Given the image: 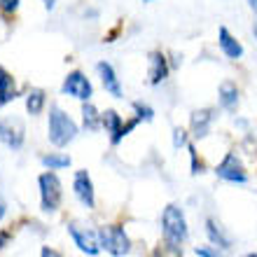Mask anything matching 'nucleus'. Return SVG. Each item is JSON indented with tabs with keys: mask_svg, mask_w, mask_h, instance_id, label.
I'll list each match as a JSON object with an SVG mask.
<instances>
[{
	"mask_svg": "<svg viewBox=\"0 0 257 257\" xmlns=\"http://www.w3.org/2000/svg\"><path fill=\"white\" fill-rule=\"evenodd\" d=\"M0 10L7 14H12L19 10V0H0Z\"/></svg>",
	"mask_w": 257,
	"mask_h": 257,
	"instance_id": "obj_21",
	"label": "nucleus"
},
{
	"mask_svg": "<svg viewBox=\"0 0 257 257\" xmlns=\"http://www.w3.org/2000/svg\"><path fill=\"white\" fill-rule=\"evenodd\" d=\"M206 231H208L210 243L215 245V248H217V245H220V248H229V238H227L222 231H220V227H217L213 220H208V222H206Z\"/></svg>",
	"mask_w": 257,
	"mask_h": 257,
	"instance_id": "obj_19",
	"label": "nucleus"
},
{
	"mask_svg": "<svg viewBox=\"0 0 257 257\" xmlns=\"http://www.w3.org/2000/svg\"><path fill=\"white\" fill-rule=\"evenodd\" d=\"M217 38H220V47H222V52L227 56H229V59H241V54H243V47H241V42L236 40V38H234V35L229 33V31H227V28H220V33H217Z\"/></svg>",
	"mask_w": 257,
	"mask_h": 257,
	"instance_id": "obj_10",
	"label": "nucleus"
},
{
	"mask_svg": "<svg viewBox=\"0 0 257 257\" xmlns=\"http://www.w3.org/2000/svg\"><path fill=\"white\" fill-rule=\"evenodd\" d=\"M42 108H45V94H42L40 89H35V91H31L26 96V110L31 115H40Z\"/></svg>",
	"mask_w": 257,
	"mask_h": 257,
	"instance_id": "obj_18",
	"label": "nucleus"
},
{
	"mask_svg": "<svg viewBox=\"0 0 257 257\" xmlns=\"http://www.w3.org/2000/svg\"><path fill=\"white\" fill-rule=\"evenodd\" d=\"M68 231H70V236H73L75 245H77L82 252H87V255H96V252L101 250L98 234L84 231V229H80V227H75V224H68Z\"/></svg>",
	"mask_w": 257,
	"mask_h": 257,
	"instance_id": "obj_7",
	"label": "nucleus"
},
{
	"mask_svg": "<svg viewBox=\"0 0 257 257\" xmlns=\"http://www.w3.org/2000/svg\"><path fill=\"white\" fill-rule=\"evenodd\" d=\"M210 122H213V110H196L192 115V126H194L196 136H206Z\"/></svg>",
	"mask_w": 257,
	"mask_h": 257,
	"instance_id": "obj_16",
	"label": "nucleus"
},
{
	"mask_svg": "<svg viewBox=\"0 0 257 257\" xmlns=\"http://www.w3.org/2000/svg\"><path fill=\"white\" fill-rule=\"evenodd\" d=\"M42 3H45L47 10H54V5H56V0H42Z\"/></svg>",
	"mask_w": 257,
	"mask_h": 257,
	"instance_id": "obj_27",
	"label": "nucleus"
},
{
	"mask_svg": "<svg viewBox=\"0 0 257 257\" xmlns=\"http://www.w3.org/2000/svg\"><path fill=\"white\" fill-rule=\"evenodd\" d=\"M136 112H138V117H141V119H152V110L150 108H145V105H141V103H136Z\"/></svg>",
	"mask_w": 257,
	"mask_h": 257,
	"instance_id": "obj_23",
	"label": "nucleus"
},
{
	"mask_svg": "<svg viewBox=\"0 0 257 257\" xmlns=\"http://www.w3.org/2000/svg\"><path fill=\"white\" fill-rule=\"evenodd\" d=\"M220 103H222V108L227 110H234L238 103V89L234 82H222L220 84Z\"/></svg>",
	"mask_w": 257,
	"mask_h": 257,
	"instance_id": "obj_14",
	"label": "nucleus"
},
{
	"mask_svg": "<svg viewBox=\"0 0 257 257\" xmlns=\"http://www.w3.org/2000/svg\"><path fill=\"white\" fill-rule=\"evenodd\" d=\"M73 190H75V196H77V199H80L87 208H94V206H96L94 185H91V178H89L87 171H77V173H75Z\"/></svg>",
	"mask_w": 257,
	"mask_h": 257,
	"instance_id": "obj_6",
	"label": "nucleus"
},
{
	"mask_svg": "<svg viewBox=\"0 0 257 257\" xmlns=\"http://www.w3.org/2000/svg\"><path fill=\"white\" fill-rule=\"evenodd\" d=\"M162 227H164V241L180 248V243L187 238V222H185L183 210L178 206H166L162 215Z\"/></svg>",
	"mask_w": 257,
	"mask_h": 257,
	"instance_id": "obj_2",
	"label": "nucleus"
},
{
	"mask_svg": "<svg viewBox=\"0 0 257 257\" xmlns=\"http://www.w3.org/2000/svg\"><path fill=\"white\" fill-rule=\"evenodd\" d=\"M47 134H49L52 145H56V148H66L68 143H73L75 136H77V124H75L73 119L59 108V105H54V108L49 110Z\"/></svg>",
	"mask_w": 257,
	"mask_h": 257,
	"instance_id": "obj_1",
	"label": "nucleus"
},
{
	"mask_svg": "<svg viewBox=\"0 0 257 257\" xmlns=\"http://www.w3.org/2000/svg\"><path fill=\"white\" fill-rule=\"evenodd\" d=\"M103 126H105V131L110 134V141H112V145H117L119 143V131H122V117L117 115L115 110H108L105 115H103Z\"/></svg>",
	"mask_w": 257,
	"mask_h": 257,
	"instance_id": "obj_13",
	"label": "nucleus"
},
{
	"mask_svg": "<svg viewBox=\"0 0 257 257\" xmlns=\"http://www.w3.org/2000/svg\"><path fill=\"white\" fill-rule=\"evenodd\" d=\"M5 243H7V231H3L0 234V248H5Z\"/></svg>",
	"mask_w": 257,
	"mask_h": 257,
	"instance_id": "obj_26",
	"label": "nucleus"
},
{
	"mask_svg": "<svg viewBox=\"0 0 257 257\" xmlns=\"http://www.w3.org/2000/svg\"><path fill=\"white\" fill-rule=\"evenodd\" d=\"M185 143H187L185 131H183V128H176V131H173V145H176V148H183Z\"/></svg>",
	"mask_w": 257,
	"mask_h": 257,
	"instance_id": "obj_22",
	"label": "nucleus"
},
{
	"mask_svg": "<svg viewBox=\"0 0 257 257\" xmlns=\"http://www.w3.org/2000/svg\"><path fill=\"white\" fill-rule=\"evenodd\" d=\"M40 257H61L56 250H52V248H42V255Z\"/></svg>",
	"mask_w": 257,
	"mask_h": 257,
	"instance_id": "obj_25",
	"label": "nucleus"
},
{
	"mask_svg": "<svg viewBox=\"0 0 257 257\" xmlns=\"http://www.w3.org/2000/svg\"><path fill=\"white\" fill-rule=\"evenodd\" d=\"M40 183V199H42V210L45 213H54L61 206V180L56 178V173H42L38 178Z\"/></svg>",
	"mask_w": 257,
	"mask_h": 257,
	"instance_id": "obj_4",
	"label": "nucleus"
},
{
	"mask_svg": "<svg viewBox=\"0 0 257 257\" xmlns=\"http://www.w3.org/2000/svg\"><path fill=\"white\" fill-rule=\"evenodd\" d=\"M17 98V87H14V77L0 66V105L14 101Z\"/></svg>",
	"mask_w": 257,
	"mask_h": 257,
	"instance_id": "obj_12",
	"label": "nucleus"
},
{
	"mask_svg": "<svg viewBox=\"0 0 257 257\" xmlns=\"http://www.w3.org/2000/svg\"><path fill=\"white\" fill-rule=\"evenodd\" d=\"M166 75H169V63H166L164 54L155 52V54L150 56V82L159 84L162 80H166Z\"/></svg>",
	"mask_w": 257,
	"mask_h": 257,
	"instance_id": "obj_11",
	"label": "nucleus"
},
{
	"mask_svg": "<svg viewBox=\"0 0 257 257\" xmlns=\"http://www.w3.org/2000/svg\"><path fill=\"white\" fill-rule=\"evenodd\" d=\"M42 164H45L49 171L66 169V166H70V157H63V155H47V157H42Z\"/></svg>",
	"mask_w": 257,
	"mask_h": 257,
	"instance_id": "obj_20",
	"label": "nucleus"
},
{
	"mask_svg": "<svg viewBox=\"0 0 257 257\" xmlns=\"http://www.w3.org/2000/svg\"><path fill=\"white\" fill-rule=\"evenodd\" d=\"M96 70H98V75H101L105 91H110L115 98H122V87H119V82H117V75H115V70H112V66L105 63V61H101L98 66H96Z\"/></svg>",
	"mask_w": 257,
	"mask_h": 257,
	"instance_id": "obj_9",
	"label": "nucleus"
},
{
	"mask_svg": "<svg viewBox=\"0 0 257 257\" xmlns=\"http://www.w3.org/2000/svg\"><path fill=\"white\" fill-rule=\"evenodd\" d=\"M217 176L222 180H229V183H245V171H243V164L236 159V155H227L224 162L217 166Z\"/></svg>",
	"mask_w": 257,
	"mask_h": 257,
	"instance_id": "obj_8",
	"label": "nucleus"
},
{
	"mask_svg": "<svg viewBox=\"0 0 257 257\" xmlns=\"http://www.w3.org/2000/svg\"><path fill=\"white\" fill-rule=\"evenodd\" d=\"M196 255H199V257H222L220 252L210 250V248H196Z\"/></svg>",
	"mask_w": 257,
	"mask_h": 257,
	"instance_id": "obj_24",
	"label": "nucleus"
},
{
	"mask_svg": "<svg viewBox=\"0 0 257 257\" xmlns=\"http://www.w3.org/2000/svg\"><path fill=\"white\" fill-rule=\"evenodd\" d=\"M248 3H250V7H252V10H255V12H257V0H248Z\"/></svg>",
	"mask_w": 257,
	"mask_h": 257,
	"instance_id": "obj_28",
	"label": "nucleus"
},
{
	"mask_svg": "<svg viewBox=\"0 0 257 257\" xmlns=\"http://www.w3.org/2000/svg\"><path fill=\"white\" fill-rule=\"evenodd\" d=\"M248 257H257V255H248Z\"/></svg>",
	"mask_w": 257,
	"mask_h": 257,
	"instance_id": "obj_31",
	"label": "nucleus"
},
{
	"mask_svg": "<svg viewBox=\"0 0 257 257\" xmlns=\"http://www.w3.org/2000/svg\"><path fill=\"white\" fill-rule=\"evenodd\" d=\"M5 215V206H3V203H0V217Z\"/></svg>",
	"mask_w": 257,
	"mask_h": 257,
	"instance_id": "obj_29",
	"label": "nucleus"
},
{
	"mask_svg": "<svg viewBox=\"0 0 257 257\" xmlns=\"http://www.w3.org/2000/svg\"><path fill=\"white\" fill-rule=\"evenodd\" d=\"M255 38H257V24H255Z\"/></svg>",
	"mask_w": 257,
	"mask_h": 257,
	"instance_id": "obj_30",
	"label": "nucleus"
},
{
	"mask_svg": "<svg viewBox=\"0 0 257 257\" xmlns=\"http://www.w3.org/2000/svg\"><path fill=\"white\" fill-rule=\"evenodd\" d=\"M96 234H98V243H101V248L103 250H108L110 255L122 257L131 250V241H128V236L124 234L122 227H115V224H112V227H101Z\"/></svg>",
	"mask_w": 257,
	"mask_h": 257,
	"instance_id": "obj_3",
	"label": "nucleus"
},
{
	"mask_svg": "<svg viewBox=\"0 0 257 257\" xmlns=\"http://www.w3.org/2000/svg\"><path fill=\"white\" fill-rule=\"evenodd\" d=\"M82 122H84V126L89 131H96L103 124V115H98V110L91 103H84V108H82Z\"/></svg>",
	"mask_w": 257,
	"mask_h": 257,
	"instance_id": "obj_17",
	"label": "nucleus"
},
{
	"mask_svg": "<svg viewBox=\"0 0 257 257\" xmlns=\"http://www.w3.org/2000/svg\"><path fill=\"white\" fill-rule=\"evenodd\" d=\"M0 141L17 150V148H21V143H24V134H21V128H12L10 124L0 122Z\"/></svg>",
	"mask_w": 257,
	"mask_h": 257,
	"instance_id": "obj_15",
	"label": "nucleus"
},
{
	"mask_svg": "<svg viewBox=\"0 0 257 257\" xmlns=\"http://www.w3.org/2000/svg\"><path fill=\"white\" fill-rule=\"evenodd\" d=\"M63 94L73 96V98H80V101H89L91 98V82L80 73V70H73V73H68L66 82H63Z\"/></svg>",
	"mask_w": 257,
	"mask_h": 257,
	"instance_id": "obj_5",
	"label": "nucleus"
}]
</instances>
